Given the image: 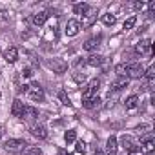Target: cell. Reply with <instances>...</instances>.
Returning <instances> with one entry per match:
<instances>
[{
  "label": "cell",
  "instance_id": "1",
  "mask_svg": "<svg viewBox=\"0 0 155 155\" xmlns=\"http://www.w3.org/2000/svg\"><path fill=\"white\" fill-rule=\"evenodd\" d=\"M28 148V142L24 139H9L4 142V150L9 153H22Z\"/></svg>",
  "mask_w": 155,
  "mask_h": 155
},
{
  "label": "cell",
  "instance_id": "2",
  "mask_svg": "<svg viewBox=\"0 0 155 155\" xmlns=\"http://www.w3.org/2000/svg\"><path fill=\"white\" fill-rule=\"evenodd\" d=\"M28 95H29V99L35 101V102H42V101H44V90H42V86H40L38 82H31V84L28 86Z\"/></svg>",
  "mask_w": 155,
  "mask_h": 155
},
{
  "label": "cell",
  "instance_id": "3",
  "mask_svg": "<svg viewBox=\"0 0 155 155\" xmlns=\"http://www.w3.org/2000/svg\"><path fill=\"white\" fill-rule=\"evenodd\" d=\"M46 64H48V68L53 69V73H57V75H62V73L68 71V62L62 60V58H49Z\"/></svg>",
  "mask_w": 155,
  "mask_h": 155
},
{
  "label": "cell",
  "instance_id": "4",
  "mask_svg": "<svg viewBox=\"0 0 155 155\" xmlns=\"http://www.w3.org/2000/svg\"><path fill=\"white\" fill-rule=\"evenodd\" d=\"M144 75V68L140 62H130L128 71H126V79H140Z\"/></svg>",
  "mask_w": 155,
  "mask_h": 155
},
{
  "label": "cell",
  "instance_id": "5",
  "mask_svg": "<svg viewBox=\"0 0 155 155\" xmlns=\"http://www.w3.org/2000/svg\"><path fill=\"white\" fill-rule=\"evenodd\" d=\"M120 144H122V150H124L126 153H137V151H140V146H139L130 135H122V137H120Z\"/></svg>",
  "mask_w": 155,
  "mask_h": 155
},
{
  "label": "cell",
  "instance_id": "6",
  "mask_svg": "<svg viewBox=\"0 0 155 155\" xmlns=\"http://www.w3.org/2000/svg\"><path fill=\"white\" fill-rule=\"evenodd\" d=\"M99 88H101V81H99V79L90 81V84H88L86 90L82 91V101H88V99H91V97H97Z\"/></svg>",
  "mask_w": 155,
  "mask_h": 155
},
{
  "label": "cell",
  "instance_id": "7",
  "mask_svg": "<svg viewBox=\"0 0 155 155\" xmlns=\"http://www.w3.org/2000/svg\"><path fill=\"white\" fill-rule=\"evenodd\" d=\"M81 29H82V28H81V22L77 20V18H71V20H68L64 33H66L68 37H75V35H79Z\"/></svg>",
  "mask_w": 155,
  "mask_h": 155
},
{
  "label": "cell",
  "instance_id": "8",
  "mask_svg": "<svg viewBox=\"0 0 155 155\" xmlns=\"http://www.w3.org/2000/svg\"><path fill=\"white\" fill-rule=\"evenodd\" d=\"M153 150H155V140H153L151 135H148V137L142 140V144H140V151H142L144 155H150V153H153Z\"/></svg>",
  "mask_w": 155,
  "mask_h": 155
},
{
  "label": "cell",
  "instance_id": "9",
  "mask_svg": "<svg viewBox=\"0 0 155 155\" xmlns=\"http://www.w3.org/2000/svg\"><path fill=\"white\" fill-rule=\"evenodd\" d=\"M29 131H31V135L37 137V139H46V137H48V130H46L44 124H33V126L29 128Z\"/></svg>",
  "mask_w": 155,
  "mask_h": 155
},
{
  "label": "cell",
  "instance_id": "10",
  "mask_svg": "<svg viewBox=\"0 0 155 155\" xmlns=\"http://www.w3.org/2000/svg\"><path fill=\"white\" fill-rule=\"evenodd\" d=\"M97 22V11H88L84 17H82V24H81V28H91L93 24Z\"/></svg>",
  "mask_w": 155,
  "mask_h": 155
},
{
  "label": "cell",
  "instance_id": "11",
  "mask_svg": "<svg viewBox=\"0 0 155 155\" xmlns=\"http://www.w3.org/2000/svg\"><path fill=\"white\" fill-rule=\"evenodd\" d=\"M24 108H26V104H24L20 99H15V101H13V106H11V115L20 119L22 113H24Z\"/></svg>",
  "mask_w": 155,
  "mask_h": 155
},
{
  "label": "cell",
  "instance_id": "12",
  "mask_svg": "<svg viewBox=\"0 0 155 155\" xmlns=\"http://www.w3.org/2000/svg\"><path fill=\"white\" fill-rule=\"evenodd\" d=\"M150 48H151V42L146 38V40H140V42L135 46V51H137V53H140V55H146V53H148V55H151V49H150Z\"/></svg>",
  "mask_w": 155,
  "mask_h": 155
},
{
  "label": "cell",
  "instance_id": "13",
  "mask_svg": "<svg viewBox=\"0 0 155 155\" xmlns=\"http://www.w3.org/2000/svg\"><path fill=\"white\" fill-rule=\"evenodd\" d=\"M37 117H38V110L33 108V106H26V108H24V113H22L20 119H24V120H35Z\"/></svg>",
  "mask_w": 155,
  "mask_h": 155
},
{
  "label": "cell",
  "instance_id": "14",
  "mask_svg": "<svg viewBox=\"0 0 155 155\" xmlns=\"http://www.w3.org/2000/svg\"><path fill=\"white\" fill-rule=\"evenodd\" d=\"M128 84H130L128 79H124V77H117V79L111 82V90H113V91H120V90L128 88Z\"/></svg>",
  "mask_w": 155,
  "mask_h": 155
},
{
  "label": "cell",
  "instance_id": "15",
  "mask_svg": "<svg viewBox=\"0 0 155 155\" xmlns=\"http://www.w3.org/2000/svg\"><path fill=\"white\" fill-rule=\"evenodd\" d=\"M99 46H101V37H91V38H88V40L84 42L82 48H84L86 51H95Z\"/></svg>",
  "mask_w": 155,
  "mask_h": 155
},
{
  "label": "cell",
  "instance_id": "16",
  "mask_svg": "<svg viewBox=\"0 0 155 155\" xmlns=\"http://www.w3.org/2000/svg\"><path fill=\"white\" fill-rule=\"evenodd\" d=\"M4 58H6V62H8V64L17 62V58H18V49L11 46L9 49H6V51H4Z\"/></svg>",
  "mask_w": 155,
  "mask_h": 155
},
{
  "label": "cell",
  "instance_id": "17",
  "mask_svg": "<svg viewBox=\"0 0 155 155\" xmlns=\"http://www.w3.org/2000/svg\"><path fill=\"white\" fill-rule=\"evenodd\" d=\"M106 151H108V155H117V151H119V142H117V139L113 135L106 142Z\"/></svg>",
  "mask_w": 155,
  "mask_h": 155
},
{
  "label": "cell",
  "instance_id": "18",
  "mask_svg": "<svg viewBox=\"0 0 155 155\" xmlns=\"http://www.w3.org/2000/svg\"><path fill=\"white\" fill-rule=\"evenodd\" d=\"M48 17H49V13L48 11H38L37 15H33V24L35 26H44L46 24V20H48Z\"/></svg>",
  "mask_w": 155,
  "mask_h": 155
},
{
  "label": "cell",
  "instance_id": "19",
  "mask_svg": "<svg viewBox=\"0 0 155 155\" xmlns=\"http://www.w3.org/2000/svg\"><path fill=\"white\" fill-rule=\"evenodd\" d=\"M88 11H90V4H86V2H79V4H75V6H73V13H75V15L84 17Z\"/></svg>",
  "mask_w": 155,
  "mask_h": 155
},
{
  "label": "cell",
  "instance_id": "20",
  "mask_svg": "<svg viewBox=\"0 0 155 155\" xmlns=\"http://www.w3.org/2000/svg\"><path fill=\"white\" fill-rule=\"evenodd\" d=\"M102 62H104V57H101V55H91V57H88V60H86V64L91 66V68H99Z\"/></svg>",
  "mask_w": 155,
  "mask_h": 155
},
{
  "label": "cell",
  "instance_id": "21",
  "mask_svg": "<svg viewBox=\"0 0 155 155\" xmlns=\"http://www.w3.org/2000/svg\"><path fill=\"white\" fill-rule=\"evenodd\" d=\"M82 104H84V108L93 110V108H99V106H101V99H99V97H91V99H88V101H82Z\"/></svg>",
  "mask_w": 155,
  "mask_h": 155
},
{
  "label": "cell",
  "instance_id": "22",
  "mask_svg": "<svg viewBox=\"0 0 155 155\" xmlns=\"http://www.w3.org/2000/svg\"><path fill=\"white\" fill-rule=\"evenodd\" d=\"M124 106H126V110H133V108H137V106H139V97H137V95H130V97L126 99Z\"/></svg>",
  "mask_w": 155,
  "mask_h": 155
},
{
  "label": "cell",
  "instance_id": "23",
  "mask_svg": "<svg viewBox=\"0 0 155 155\" xmlns=\"http://www.w3.org/2000/svg\"><path fill=\"white\" fill-rule=\"evenodd\" d=\"M115 22H117L115 15H111V13L102 15V24H104V26H115Z\"/></svg>",
  "mask_w": 155,
  "mask_h": 155
},
{
  "label": "cell",
  "instance_id": "24",
  "mask_svg": "<svg viewBox=\"0 0 155 155\" xmlns=\"http://www.w3.org/2000/svg\"><path fill=\"white\" fill-rule=\"evenodd\" d=\"M64 140H66V144L75 142V140H77V131H75V130H68V131L64 133Z\"/></svg>",
  "mask_w": 155,
  "mask_h": 155
},
{
  "label": "cell",
  "instance_id": "25",
  "mask_svg": "<svg viewBox=\"0 0 155 155\" xmlns=\"http://www.w3.org/2000/svg\"><path fill=\"white\" fill-rule=\"evenodd\" d=\"M126 71H128V64H126V62L115 66V73H117L119 77H124V79H126Z\"/></svg>",
  "mask_w": 155,
  "mask_h": 155
},
{
  "label": "cell",
  "instance_id": "26",
  "mask_svg": "<svg viewBox=\"0 0 155 155\" xmlns=\"http://www.w3.org/2000/svg\"><path fill=\"white\" fill-rule=\"evenodd\" d=\"M22 155H42V150L37 148V146H28V148L22 151Z\"/></svg>",
  "mask_w": 155,
  "mask_h": 155
},
{
  "label": "cell",
  "instance_id": "27",
  "mask_svg": "<svg viewBox=\"0 0 155 155\" xmlns=\"http://www.w3.org/2000/svg\"><path fill=\"white\" fill-rule=\"evenodd\" d=\"M58 99H60V102L64 104V106H71V101H69V97H68V93L62 90V91H58Z\"/></svg>",
  "mask_w": 155,
  "mask_h": 155
},
{
  "label": "cell",
  "instance_id": "28",
  "mask_svg": "<svg viewBox=\"0 0 155 155\" xmlns=\"http://www.w3.org/2000/svg\"><path fill=\"white\" fill-rule=\"evenodd\" d=\"M135 24H137V17L133 15V17H130L128 20H124V29L128 31V29H131V28H133Z\"/></svg>",
  "mask_w": 155,
  "mask_h": 155
},
{
  "label": "cell",
  "instance_id": "29",
  "mask_svg": "<svg viewBox=\"0 0 155 155\" xmlns=\"http://www.w3.org/2000/svg\"><path fill=\"white\" fill-rule=\"evenodd\" d=\"M142 77H146L148 81H153V79H155V68L150 66L148 69H144V75H142Z\"/></svg>",
  "mask_w": 155,
  "mask_h": 155
},
{
  "label": "cell",
  "instance_id": "30",
  "mask_svg": "<svg viewBox=\"0 0 155 155\" xmlns=\"http://www.w3.org/2000/svg\"><path fill=\"white\" fill-rule=\"evenodd\" d=\"M73 79H75V82H84L86 81V75L81 73V71H75L73 73Z\"/></svg>",
  "mask_w": 155,
  "mask_h": 155
},
{
  "label": "cell",
  "instance_id": "31",
  "mask_svg": "<svg viewBox=\"0 0 155 155\" xmlns=\"http://www.w3.org/2000/svg\"><path fill=\"white\" fill-rule=\"evenodd\" d=\"M77 151H79V153H86V142L84 140H77Z\"/></svg>",
  "mask_w": 155,
  "mask_h": 155
},
{
  "label": "cell",
  "instance_id": "32",
  "mask_svg": "<svg viewBox=\"0 0 155 155\" xmlns=\"http://www.w3.org/2000/svg\"><path fill=\"white\" fill-rule=\"evenodd\" d=\"M144 6H146L144 2H133V9H135V11H142Z\"/></svg>",
  "mask_w": 155,
  "mask_h": 155
},
{
  "label": "cell",
  "instance_id": "33",
  "mask_svg": "<svg viewBox=\"0 0 155 155\" xmlns=\"http://www.w3.org/2000/svg\"><path fill=\"white\" fill-rule=\"evenodd\" d=\"M148 15H150V17L155 15V2H150V4H148Z\"/></svg>",
  "mask_w": 155,
  "mask_h": 155
},
{
  "label": "cell",
  "instance_id": "34",
  "mask_svg": "<svg viewBox=\"0 0 155 155\" xmlns=\"http://www.w3.org/2000/svg\"><path fill=\"white\" fill-rule=\"evenodd\" d=\"M22 75H24V77H28V79H29V77L33 75V71H31V68H24V69H22Z\"/></svg>",
  "mask_w": 155,
  "mask_h": 155
},
{
  "label": "cell",
  "instance_id": "35",
  "mask_svg": "<svg viewBox=\"0 0 155 155\" xmlns=\"http://www.w3.org/2000/svg\"><path fill=\"white\" fill-rule=\"evenodd\" d=\"M57 155H71V153H68V150H62V148H60V150L57 151Z\"/></svg>",
  "mask_w": 155,
  "mask_h": 155
},
{
  "label": "cell",
  "instance_id": "36",
  "mask_svg": "<svg viewBox=\"0 0 155 155\" xmlns=\"http://www.w3.org/2000/svg\"><path fill=\"white\" fill-rule=\"evenodd\" d=\"M95 155H106V153H104L102 150H95Z\"/></svg>",
  "mask_w": 155,
  "mask_h": 155
},
{
  "label": "cell",
  "instance_id": "37",
  "mask_svg": "<svg viewBox=\"0 0 155 155\" xmlns=\"http://www.w3.org/2000/svg\"><path fill=\"white\" fill-rule=\"evenodd\" d=\"M2 135H4V128L0 126V139H2Z\"/></svg>",
  "mask_w": 155,
  "mask_h": 155
}]
</instances>
